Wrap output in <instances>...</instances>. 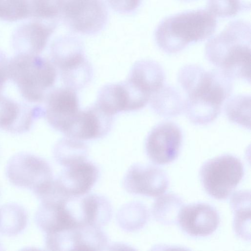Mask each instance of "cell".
Here are the masks:
<instances>
[{"instance_id":"cell-1","label":"cell","mask_w":251,"mask_h":251,"mask_svg":"<svg viewBox=\"0 0 251 251\" xmlns=\"http://www.w3.org/2000/svg\"><path fill=\"white\" fill-rule=\"evenodd\" d=\"M178 81L187 94L184 105L186 116L198 125L215 120L232 90V79L217 69L207 71L196 64L182 67Z\"/></svg>"},{"instance_id":"cell-2","label":"cell","mask_w":251,"mask_h":251,"mask_svg":"<svg viewBox=\"0 0 251 251\" xmlns=\"http://www.w3.org/2000/svg\"><path fill=\"white\" fill-rule=\"evenodd\" d=\"M207 60L231 79L251 81V25L237 20L230 22L206 44Z\"/></svg>"},{"instance_id":"cell-3","label":"cell","mask_w":251,"mask_h":251,"mask_svg":"<svg viewBox=\"0 0 251 251\" xmlns=\"http://www.w3.org/2000/svg\"><path fill=\"white\" fill-rule=\"evenodd\" d=\"M217 25L215 16L208 10L179 13L166 18L158 25L155 30V40L163 51L177 53L190 43L209 38Z\"/></svg>"},{"instance_id":"cell-4","label":"cell","mask_w":251,"mask_h":251,"mask_svg":"<svg viewBox=\"0 0 251 251\" xmlns=\"http://www.w3.org/2000/svg\"><path fill=\"white\" fill-rule=\"evenodd\" d=\"M8 78L30 103L44 101L53 86L57 72L53 63L39 55L17 53L9 60Z\"/></svg>"},{"instance_id":"cell-5","label":"cell","mask_w":251,"mask_h":251,"mask_svg":"<svg viewBox=\"0 0 251 251\" xmlns=\"http://www.w3.org/2000/svg\"><path fill=\"white\" fill-rule=\"evenodd\" d=\"M200 178L206 193L219 200L226 199L242 179L244 169L241 161L231 154H223L205 162Z\"/></svg>"},{"instance_id":"cell-6","label":"cell","mask_w":251,"mask_h":251,"mask_svg":"<svg viewBox=\"0 0 251 251\" xmlns=\"http://www.w3.org/2000/svg\"><path fill=\"white\" fill-rule=\"evenodd\" d=\"M59 19L73 32L94 35L106 25L108 10L103 0H58Z\"/></svg>"},{"instance_id":"cell-7","label":"cell","mask_w":251,"mask_h":251,"mask_svg":"<svg viewBox=\"0 0 251 251\" xmlns=\"http://www.w3.org/2000/svg\"><path fill=\"white\" fill-rule=\"evenodd\" d=\"M6 175L13 185L30 190L38 198L53 180L52 169L48 162L27 152L16 154L9 160Z\"/></svg>"},{"instance_id":"cell-8","label":"cell","mask_w":251,"mask_h":251,"mask_svg":"<svg viewBox=\"0 0 251 251\" xmlns=\"http://www.w3.org/2000/svg\"><path fill=\"white\" fill-rule=\"evenodd\" d=\"M182 142L180 127L172 122H163L154 126L145 141V150L152 162L165 165L177 157Z\"/></svg>"},{"instance_id":"cell-9","label":"cell","mask_w":251,"mask_h":251,"mask_svg":"<svg viewBox=\"0 0 251 251\" xmlns=\"http://www.w3.org/2000/svg\"><path fill=\"white\" fill-rule=\"evenodd\" d=\"M44 100L47 121L52 127L64 134L80 111L75 91L66 86L53 89Z\"/></svg>"},{"instance_id":"cell-10","label":"cell","mask_w":251,"mask_h":251,"mask_svg":"<svg viewBox=\"0 0 251 251\" xmlns=\"http://www.w3.org/2000/svg\"><path fill=\"white\" fill-rule=\"evenodd\" d=\"M123 184L129 193L155 197L166 191L169 180L167 174L160 168L150 164L136 163L127 170Z\"/></svg>"},{"instance_id":"cell-11","label":"cell","mask_w":251,"mask_h":251,"mask_svg":"<svg viewBox=\"0 0 251 251\" xmlns=\"http://www.w3.org/2000/svg\"><path fill=\"white\" fill-rule=\"evenodd\" d=\"M45 115L38 105H31L0 95V129L14 134L28 131L36 120Z\"/></svg>"},{"instance_id":"cell-12","label":"cell","mask_w":251,"mask_h":251,"mask_svg":"<svg viewBox=\"0 0 251 251\" xmlns=\"http://www.w3.org/2000/svg\"><path fill=\"white\" fill-rule=\"evenodd\" d=\"M179 227L192 237H205L212 234L220 223L218 211L209 204L197 202L183 206L177 216Z\"/></svg>"},{"instance_id":"cell-13","label":"cell","mask_w":251,"mask_h":251,"mask_svg":"<svg viewBox=\"0 0 251 251\" xmlns=\"http://www.w3.org/2000/svg\"><path fill=\"white\" fill-rule=\"evenodd\" d=\"M65 168L54 181L61 191L69 197L85 195L91 190L99 176L98 167L86 160Z\"/></svg>"},{"instance_id":"cell-14","label":"cell","mask_w":251,"mask_h":251,"mask_svg":"<svg viewBox=\"0 0 251 251\" xmlns=\"http://www.w3.org/2000/svg\"><path fill=\"white\" fill-rule=\"evenodd\" d=\"M113 117L106 114L95 103L79 111L64 135L80 141L103 137L111 128Z\"/></svg>"},{"instance_id":"cell-15","label":"cell","mask_w":251,"mask_h":251,"mask_svg":"<svg viewBox=\"0 0 251 251\" xmlns=\"http://www.w3.org/2000/svg\"><path fill=\"white\" fill-rule=\"evenodd\" d=\"M58 23L33 19L20 25L12 35L17 53L39 55L45 49Z\"/></svg>"},{"instance_id":"cell-16","label":"cell","mask_w":251,"mask_h":251,"mask_svg":"<svg viewBox=\"0 0 251 251\" xmlns=\"http://www.w3.org/2000/svg\"><path fill=\"white\" fill-rule=\"evenodd\" d=\"M50 55L51 62L58 69L61 76L83 67L89 62L84 56L82 44L72 36L56 39L50 47Z\"/></svg>"},{"instance_id":"cell-17","label":"cell","mask_w":251,"mask_h":251,"mask_svg":"<svg viewBox=\"0 0 251 251\" xmlns=\"http://www.w3.org/2000/svg\"><path fill=\"white\" fill-rule=\"evenodd\" d=\"M66 242L67 250L102 251L108 240L100 227L82 225L67 231Z\"/></svg>"},{"instance_id":"cell-18","label":"cell","mask_w":251,"mask_h":251,"mask_svg":"<svg viewBox=\"0 0 251 251\" xmlns=\"http://www.w3.org/2000/svg\"><path fill=\"white\" fill-rule=\"evenodd\" d=\"M80 218L82 224L100 227L106 225L112 216V207L105 197L89 194L80 197Z\"/></svg>"},{"instance_id":"cell-19","label":"cell","mask_w":251,"mask_h":251,"mask_svg":"<svg viewBox=\"0 0 251 251\" xmlns=\"http://www.w3.org/2000/svg\"><path fill=\"white\" fill-rule=\"evenodd\" d=\"M165 76L158 62L144 59L134 63L128 77L151 96L164 85Z\"/></svg>"},{"instance_id":"cell-20","label":"cell","mask_w":251,"mask_h":251,"mask_svg":"<svg viewBox=\"0 0 251 251\" xmlns=\"http://www.w3.org/2000/svg\"><path fill=\"white\" fill-rule=\"evenodd\" d=\"M230 205L234 214L235 233L243 240L250 241V192L241 190L235 192L230 198Z\"/></svg>"},{"instance_id":"cell-21","label":"cell","mask_w":251,"mask_h":251,"mask_svg":"<svg viewBox=\"0 0 251 251\" xmlns=\"http://www.w3.org/2000/svg\"><path fill=\"white\" fill-rule=\"evenodd\" d=\"M96 103L112 116L120 112L129 111L127 93L123 81L103 86L99 92Z\"/></svg>"},{"instance_id":"cell-22","label":"cell","mask_w":251,"mask_h":251,"mask_svg":"<svg viewBox=\"0 0 251 251\" xmlns=\"http://www.w3.org/2000/svg\"><path fill=\"white\" fill-rule=\"evenodd\" d=\"M151 105L156 114L163 117H174L184 110V101L174 87L163 85L152 94L150 100Z\"/></svg>"},{"instance_id":"cell-23","label":"cell","mask_w":251,"mask_h":251,"mask_svg":"<svg viewBox=\"0 0 251 251\" xmlns=\"http://www.w3.org/2000/svg\"><path fill=\"white\" fill-rule=\"evenodd\" d=\"M183 206L182 199L176 194L160 195L152 205V216L160 224L173 225L177 222L178 214Z\"/></svg>"},{"instance_id":"cell-24","label":"cell","mask_w":251,"mask_h":251,"mask_svg":"<svg viewBox=\"0 0 251 251\" xmlns=\"http://www.w3.org/2000/svg\"><path fill=\"white\" fill-rule=\"evenodd\" d=\"M88 149L80 140L67 137L58 141L53 149L55 160L65 167L86 160Z\"/></svg>"},{"instance_id":"cell-25","label":"cell","mask_w":251,"mask_h":251,"mask_svg":"<svg viewBox=\"0 0 251 251\" xmlns=\"http://www.w3.org/2000/svg\"><path fill=\"white\" fill-rule=\"evenodd\" d=\"M26 211L16 203H8L0 208V232L7 236L16 235L25 227Z\"/></svg>"},{"instance_id":"cell-26","label":"cell","mask_w":251,"mask_h":251,"mask_svg":"<svg viewBox=\"0 0 251 251\" xmlns=\"http://www.w3.org/2000/svg\"><path fill=\"white\" fill-rule=\"evenodd\" d=\"M227 100L225 110L228 119L234 124L250 129V96L238 95Z\"/></svg>"},{"instance_id":"cell-27","label":"cell","mask_w":251,"mask_h":251,"mask_svg":"<svg viewBox=\"0 0 251 251\" xmlns=\"http://www.w3.org/2000/svg\"><path fill=\"white\" fill-rule=\"evenodd\" d=\"M149 219V213L143 204L134 202L125 205L119 212L118 221L124 229L138 230L144 226Z\"/></svg>"},{"instance_id":"cell-28","label":"cell","mask_w":251,"mask_h":251,"mask_svg":"<svg viewBox=\"0 0 251 251\" xmlns=\"http://www.w3.org/2000/svg\"><path fill=\"white\" fill-rule=\"evenodd\" d=\"M29 18L43 21L58 23V0H26Z\"/></svg>"},{"instance_id":"cell-29","label":"cell","mask_w":251,"mask_h":251,"mask_svg":"<svg viewBox=\"0 0 251 251\" xmlns=\"http://www.w3.org/2000/svg\"><path fill=\"white\" fill-rule=\"evenodd\" d=\"M208 10L215 17H230L251 8V0H208Z\"/></svg>"},{"instance_id":"cell-30","label":"cell","mask_w":251,"mask_h":251,"mask_svg":"<svg viewBox=\"0 0 251 251\" xmlns=\"http://www.w3.org/2000/svg\"><path fill=\"white\" fill-rule=\"evenodd\" d=\"M29 18L26 0H0V19L15 22Z\"/></svg>"},{"instance_id":"cell-31","label":"cell","mask_w":251,"mask_h":251,"mask_svg":"<svg viewBox=\"0 0 251 251\" xmlns=\"http://www.w3.org/2000/svg\"><path fill=\"white\" fill-rule=\"evenodd\" d=\"M141 0H107L111 7L122 14L134 11L139 6Z\"/></svg>"},{"instance_id":"cell-32","label":"cell","mask_w":251,"mask_h":251,"mask_svg":"<svg viewBox=\"0 0 251 251\" xmlns=\"http://www.w3.org/2000/svg\"><path fill=\"white\" fill-rule=\"evenodd\" d=\"M9 60L6 54L0 49V95L2 94L6 81L8 78Z\"/></svg>"},{"instance_id":"cell-33","label":"cell","mask_w":251,"mask_h":251,"mask_svg":"<svg viewBox=\"0 0 251 251\" xmlns=\"http://www.w3.org/2000/svg\"></svg>"}]
</instances>
